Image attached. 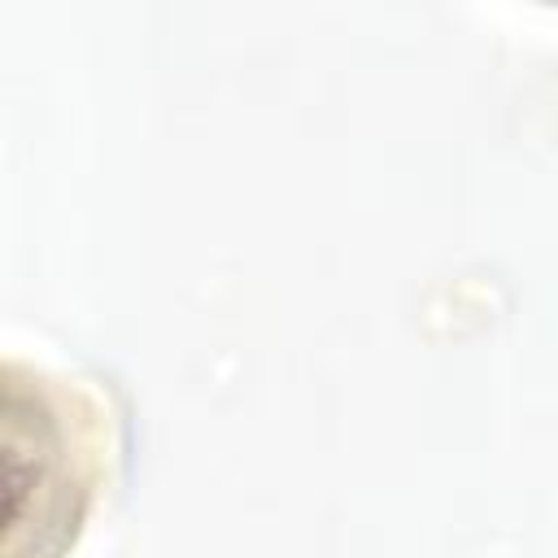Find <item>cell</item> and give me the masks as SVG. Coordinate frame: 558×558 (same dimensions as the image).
Wrapping results in <instances>:
<instances>
[{
    "instance_id": "obj_1",
    "label": "cell",
    "mask_w": 558,
    "mask_h": 558,
    "mask_svg": "<svg viewBox=\"0 0 558 558\" xmlns=\"http://www.w3.org/2000/svg\"><path fill=\"white\" fill-rule=\"evenodd\" d=\"M122 405L109 384L4 362V558H65L122 453Z\"/></svg>"
}]
</instances>
